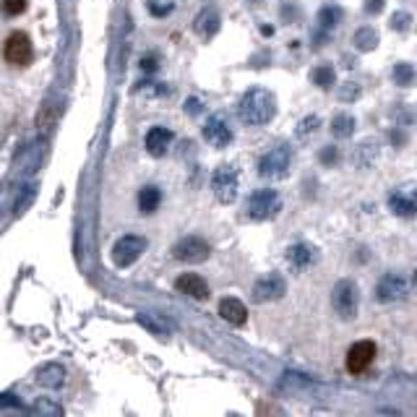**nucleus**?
I'll use <instances>...</instances> for the list:
<instances>
[{
  "label": "nucleus",
  "instance_id": "nucleus-1",
  "mask_svg": "<svg viewBox=\"0 0 417 417\" xmlns=\"http://www.w3.org/2000/svg\"><path fill=\"white\" fill-rule=\"evenodd\" d=\"M237 112L248 126H266L276 115V97L263 86H253L243 94Z\"/></svg>",
  "mask_w": 417,
  "mask_h": 417
},
{
  "label": "nucleus",
  "instance_id": "nucleus-2",
  "mask_svg": "<svg viewBox=\"0 0 417 417\" xmlns=\"http://www.w3.org/2000/svg\"><path fill=\"white\" fill-rule=\"evenodd\" d=\"M331 308L342 321H352L360 308V292L352 279H339L331 289Z\"/></svg>",
  "mask_w": 417,
  "mask_h": 417
},
{
  "label": "nucleus",
  "instance_id": "nucleus-3",
  "mask_svg": "<svg viewBox=\"0 0 417 417\" xmlns=\"http://www.w3.org/2000/svg\"><path fill=\"white\" fill-rule=\"evenodd\" d=\"M415 289L412 285V274L404 272H389L386 276H381L376 285V300L378 302H394V300L407 298Z\"/></svg>",
  "mask_w": 417,
  "mask_h": 417
},
{
  "label": "nucleus",
  "instance_id": "nucleus-4",
  "mask_svg": "<svg viewBox=\"0 0 417 417\" xmlns=\"http://www.w3.org/2000/svg\"><path fill=\"white\" fill-rule=\"evenodd\" d=\"M282 208V195L272 191V188H263V191H256L248 198V217L256 222H266L276 217Z\"/></svg>",
  "mask_w": 417,
  "mask_h": 417
},
{
  "label": "nucleus",
  "instance_id": "nucleus-5",
  "mask_svg": "<svg viewBox=\"0 0 417 417\" xmlns=\"http://www.w3.org/2000/svg\"><path fill=\"white\" fill-rule=\"evenodd\" d=\"M146 246L149 243L141 235H123L112 246V263L120 266V269H126V266H130V263H136V261L141 259V253H146Z\"/></svg>",
  "mask_w": 417,
  "mask_h": 417
},
{
  "label": "nucleus",
  "instance_id": "nucleus-6",
  "mask_svg": "<svg viewBox=\"0 0 417 417\" xmlns=\"http://www.w3.org/2000/svg\"><path fill=\"white\" fill-rule=\"evenodd\" d=\"M237 185H240V178H237V169L235 167L222 165V167L214 169V175H211V191L219 198V204H235Z\"/></svg>",
  "mask_w": 417,
  "mask_h": 417
},
{
  "label": "nucleus",
  "instance_id": "nucleus-7",
  "mask_svg": "<svg viewBox=\"0 0 417 417\" xmlns=\"http://www.w3.org/2000/svg\"><path fill=\"white\" fill-rule=\"evenodd\" d=\"M3 58H5V63L16 65V68L29 65L32 63V58H34L32 39L26 37L24 32H13L11 37L5 39V45H3Z\"/></svg>",
  "mask_w": 417,
  "mask_h": 417
},
{
  "label": "nucleus",
  "instance_id": "nucleus-8",
  "mask_svg": "<svg viewBox=\"0 0 417 417\" xmlns=\"http://www.w3.org/2000/svg\"><path fill=\"white\" fill-rule=\"evenodd\" d=\"M289 162H292V152L289 146H274L272 152L259 159V172L263 178H285L287 169H289Z\"/></svg>",
  "mask_w": 417,
  "mask_h": 417
},
{
  "label": "nucleus",
  "instance_id": "nucleus-9",
  "mask_svg": "<svg viewBox=\"0 0 417 417\" xmlns=\"http://www.w3.org/2000/svg\"><path fill=\"white\" fill-rule=\"evenodd\" d=\"M389 208L402 217V219H412L417 217V182H404L394 193L389 195Z\"/></svg>",
  "mask_w": 417,
  "mask_h": 417
},
{
  "label": "nucleus",
  "instance_id": "nucleus-10",
  "mask_svg": "<svg viewBox=\"0 0 417 417\" xmlns=\"http://www.w3.org/2000/svg\"><path fill=\"white\" fill-rule=\"evenodd\" d=\"M287 295V282L282 274H263L253 285V302H274Z\"/></svg>",
  "mask_w": 417,
  "mask_h": 417
},
{
  "label": "nucleus",
  "instance_id": "nucleus-11",
  "mask_svg": "<svg viewBox=\"0 0 417 417\" xmlns=\"http://www.w3.org/2000/svg\"><path fill=\"white\" fill-rule=\"evenodd\" d=\"M208 253H211V246H208L204 237H182L180 243H175L172 246V256L182 263H204L208 259Z\"/></svg>",
  "mask_w": 417,
  "mask_h": 417
},
{
  "label": "nucleus",
  "instance_id": "nucleus-12",
  "mask_svg": "<svg viewBox=\"0 0 417 417\" xmlns=\"http://www.w3.org/2000/svg\"><path fill=\"white\" fill-rule=\"evenodd\" d=\"M376 352H378L376 342H370V339L355 342L350 347V352H347V370L355 373V376L365 373V370L370 368V363L376 360Z\"/></svg>",
  "mask_w": 417,
  "mask_h": 417
},
{
  "label": "nucleus",
  "instance_id": "nucleus-13",
  "mask_svg": "<svg viewBox=\"0 0 417 417\" xmlns=\"http://www.w3.org/2000/svg\"><path fill=\"white\" fill-rule=\"evenodd\" d=\"M204 139L214 149H224V146L233 143V130H230V126L222 117H208L206 126H204Z\"/></svg>",
  "mask_w": 417,
  "mask_h": 417
},
{
  "label": "nucleus",
  "instance_id": "nucleus-14",
  "mask_svg": "<svg viewBox=\"0 0 417 417\" xmlns=\"http://www.w3.org/2000/svg\"><path fill=\"white\" fill-rule=\"evenodd\" d=\"M219 21H222L219 11H217V8H211V5H206V8L193 19V32L204 39V42H208V39L219 32Z\"/></svg>",
  "mask_w": 417,
  "mask_h": 417
},
{
  "label": "nucleus",
  "instance_id": "nucleus-15",
  "mask_svg": "<svg viewBox=\"0 0 417 417\" xmlns=\"http://www.w3.org/2000/svg\"><path fill=\"white\" fill-rule=\"evenodd\" d=\"M175 287H178V292H182V295H188V298L193 300L208 298V285L201 274H180Z\"/></svg>",
  "mask_w": 417,
  "mask_h": 417
},
{
  "label": "nucleus",
  "instance_id": "nucleus-16",
  "mask_svg": "<svg viewBox=\"0 0 417 417\" xmlns=\"http://www.w3.org/2000/svg\"><path fill=\"white\" fill-rule=\"evenodd\" d=\"M315 259H318V250H315L311 243H295V246L287 248V263H289L295 272L308 269Z\"/></svg>",
  "mask_w": 417,
  "mask_h": 417
},
{
  "label": "nucleus",
  "instance_id": "nucleus-17",
  "mask_svg": "<svg viewBox=\"0 0 417 417\" xmlns=\"http://www.w3.org/2000/svg\"><path fill=\"white\" fill-rule=\"evenodd\" d=\"M172 130L169 128H162V126H154V128L146 133V152L152 156H165L169 149V143H172Z\"/></svg>",
  "mask_w": 417,
  "mask_h": 417
},
{
  "label": "nucleus",
  "instance_id": "nucleus-18",
  "mask_svg": "<svg viewBox=\"0 0 417 417\" xmlns=\"http://www.w3.org/2000/svg\"><path fill=\"white\" fill-rule=\"evenodd\" d=\"M376 159H378V141L376 139H365V141L357 143L355 152H352V167L368 169L376 165Z\"/></svg>",
  "mask_w": 417,
  "mask_h": 417
},
{
  "label": "nucleus",
  "instance_id": "nucleus-19",
  "mask_svg": "<svg viewBox=\"0 0 417 417\" xmlns=\"http://www.w3.org/2000/svg\"><path fill=\"white\" fill-rule=\"evenodd\" d=\"M219 315L233 326H243L248 321V308L237 298H224L219 302Z\"/></svg>",
  "mask_w": 417,
  "mask_h": 417
},
{
  "label": "nucleus",
  "instance_id": "nucleus-20",
  "mask_svg": "<svg viewBox=\"0 0 417 417\" xmlns=\"http://www.w3.org/2000/svg\"><path fill=\"white\" fill-rule=\"evenodd\" d=\"M37 381H39V386H45V389H60L65 381V368L60 363L42 365L37 373Z\"/></svg>",
  "mask_w": 417,
  "mask_h": 417
},
{
  "label": "nucleus",
  "instance_id": "nucleus-21",
  "mask_svg": "<svg viewBox=\"0 0 417 417\" xmlns=\"http://www.w3.org/2000/svg\"><path fill=\"white\" fill-rule=\"evenodd\" d=\"M139 324H141L146 331H152L154 337H167V334H172V324H169L165 315H159V313H139Z\"/></svg>",
  "mask_w": 417,
  "mask_h": 417
},
{
  "label": "nucleus",
  "instance_id": "nucleus-22",
  "mask_svg": "<svg viewBox=\"0 0 417 417\" xmlns=\"http://www.w3.org/2000/svg\"><path fill=\"white\" fill-rule=\"evenodd\" d=\"M352 45H355L357 52H373L378 47V32L373 26H360L352 34Z\"/></svg>",
  "mask_w": 417,
  "mask_h": 417
},
{
  "label": "nucleus",
  "instance_id": "nucleus-23",
  "mask_svg": "<svg viewBox=\"0 0 417 417\" xmlns=\"http://www.w3.org/2000/svg\"><path fill=\"white\" fill-rule=\"evenodd\" d=\"M159 204H162V193H159L156 185H143L141 191H139V208H141V214H154Z\"/></svg>",
  "mask_w": 417,
  "mask_h": 417
},
{
  "label": "nucleus",
  "instance_id": "nucleus-24",
  "mask_svg": "<svg viewBox=\"0 0 417 417\" xmlns=\"http://www.w3.org/2000/svg\"><path fill=\"white\" fill-rule=\"evenodd\" d=\"M355 128H357V123H355V117L350 115V112H339V115H334V120H331V136L334 139H350L352 133H355Z\"/></svg>",
  "mask_w": 417,
  "mask_h": 417
},
{
  "label": "nucleus",
  "instance_id": "nucleus-25",
  "mask_svg": "<svg viewBox=\"0 0 417 417\" xmlns=\"http://www.w3.org/2000/svg\"><path fill=\"white\" fill-rule=\"evenodd\" d=\"M29 415L60 417V415H63V407H60V404H55L52 399H47V396H39V399H34V404L29 407Z\"/></svg>",
  "mask_w": 417,
  "mask_h": 417
},
{
  "label": "nucleus",
  "instance_id": "nucleus-26",
  "mask_svg": "<svg viewBox=\"0 0 417 417\" xmlns=\"http://www.w3.org/2000/svg\"><path fill=\"white\" fill-rule=\"evenodd\" d=\"M342 19H344V11H342L339 5H324V8L318 11V26H321L324 32H331Z\"/></svg>",
  "mask_w": 417,
  "mask_h": 417
},
{
  "label": "nucleus",
  "instance_id": "nucleus-27",
  "mask_svg": "<svg viewBox=\"0 0 417 417\" xmlns=\"http://www.w3.org/2000/svg\"><path fill=\"white\" fill-rule=\"evenodd\" d=\"M311 81L318 89H329V86L337 84V71H334L331 65H318V68L311 71Z\"/></svg>",
  "mask_w": 417,
  "mask_h": 417
},
{
  "label": "nucleus",
  "instance_id": "nucleus-28",
  "mask_svg": "<svg viewBox=\"0 0 417 417\" xmlns=\"http://www.w3.org/2000/svg\"><path fill=\"white\" fill-rule=\"evenodd\" d=\"M34 198H37V188H34V185H26L24 191L19 193V198H16V204H13V214H16V217L26 214L29 206L34 204Z\"/></svg>",
  "mask_w": 417,
  "mask_h": 417
},
{
  "label": "nucleus",
  "instance_id": "nucleus-29",
  "mask_svg": "<svg viewBox=\"0 0 417 417\" xmlns=\"http://www.w3.org/2000/svg\"><path fill=\"white\" fill-rule=\"evenodd\" d=\"M391 76H394V84H396V86H412V84H415V68L409 63H396Z\"/></svg>",
  "mask_w": 417,
  "mask_h": 417
},
{
  "label": "nucleus",
  "instance_id": "nucleus-30",
  "mask_svg": "<svg viewBox=\"0 0 417 417\" xmlns=\"http://www.w3.org/2000/svg\"><path fill=\"white\" fill-rule=\"evenodd\" d=\"M318 128H321V117L318 115H305L302 120L298 123V128H295V133H298V139H311L313 133H318Z\"/></svg>",
  "mask_w": 417,
  "mask_h": 417
},
{
  "label": "nucleus",
  "instance_id": "nucleus-31",
  "mask_svg": "<svg viewBox=\"0 0 417 417\" xmlns=\"http://www.w3.org/2000/svg\"><path fill=\"white\" fill-rule=\"evenodd\" d=\"M360 94H363V89H360V84H355V81H344V84H339V91H337V99L344 104H352L360 99Z\"/></svg>",
  "mask_w": 417,
  "mask_h": 417
},
{
  "label": "nucleus",
  "instance_id": "nucleus-32",
  "mask_svg": "<svg viewBox=\"0 0 417 417\" xmlns=\"http://www.w3.org/2000/svg\"><path fill=\"white\" fill-rule=\"evenodd\" d=\"M391 29L394 32H409V26H412V13L407 11H394L391 13Z\"/></svg>",
  "mask_w": 417,
  "mask_h": 417
},
{
  "label": "nucleus",
  "instance_id": "nucleus-33",
  "mask_svg": "<svg viewBox=\"0 0 417 417\" xmlns=\"http://www.w3.org/2000/svg\"><path fill=\"white\" fill-rule=\"evenodd\" d=\"M318 162H321L324 167H334L339 162V149L337 146H324V149L318 152Z\"/></svg>",
  "mask_w": 417,
  "mask_h": 417
},
{
  "label": "nucleus",
  "instance_id": "nucleus-34",
  "mask_svg": "<svg viewBox=\"0 0 417 417\" xmlns=\"http://www.w3.org/2000/svg\"><path fill=\"white\" fill-rule=\"evenodd\" d=\"M0 8L5 16H21L26 11V0H0Z\"/></svg>",
  "mask_w": 417,
  "mask_h": 417
},
{
  "label": "nucleus",
  "instance_id": "nucleus-35",
  "mask_svg": "<svg viewBox=\"0 0 417 417\" xmlns=\"http://www.w3.org/2000/svg\"><path fill=\"white\" fill-rule=\"evenodd\" d=\"M172 8H175V3H162V0H152L149 3V11L154 13V16H167Z\"/></svg>",
  "mask_w": 417,
  "mask_h": 417
},
{
  "label": "nucleus",
  "instance_id": "nucleus-36",
  "mask_svg": "<svg viewBox=\"0 0 417 417\" xmlns=\"http://www.w3.org/2000/svg\"><path fill=\"white\" fill-rule=\"evenodd\" d=\"M3 409H19V412H26L24 407L16 402V396H11V394H3V396H0V412H3Z\"/></svg>",
  "mask_w": 417,
  "mask_h": 417
},
{
  "label": "nucleus",
  "instance_id": "nucleus-37",
  "mask_svg": "<svg viewBox=\"0 0 417 417\" xmlns=\"http://www.w3.org/2000/svg\"><path fill=\"white\" fill-rule=\"evenodd\" d=\"M201 110H204V104H201V99H195V97H188L185 99V115H201Z\"/></svg>",
  "mask_w": 417,
  "mask_h": 417
},
{
  "label": "nucleus",
  "instance_id": "nucleus-38",
  "mask_svg": "<svg viewBox=\"0 0 417 417\" xmlns=\"http://www.w3.org/2000/svg\"><path fill=\"white\" fill-rule=\"evenodd\" d=\"M386 8V0H365V13L368 16H378Z\"/></svg>",
  "mask_w": 417,
  "mask_h": 417
},
{
  "label": "nucleus",
  "instance_id": "nucleus-39",
  "mask_svg": "<svg viewBox=\"0 0 417 417\" xmlns=\"http://www.w3.org/2000/svg\"><path fill=\"white\" fill-rule=\"evenodd\" d=\"M156 68H159V58H156V55H143V58H141V71H146V73H154Z\"/></svg>",
  "mask_w": 417,
  "mask_h": 417
},
{
  "label": "nucleus",
  "instance_id": "nucleus-40",
  "mask_svg": "<svg viewBox=\"0 0 417 417\" xmlns=\"http://www.w3.org/2000/svg\"><path fill=\"white\" fill-rule=\"evenodd\" d=\"M391 141H394V146H402V143L407 141V133L399 128H391Z\"/></svg>",
  "mask_w": 417,
  "mask_h": 417
}]
</instances>
